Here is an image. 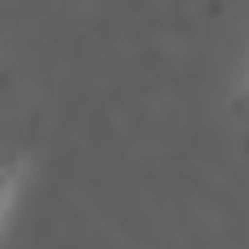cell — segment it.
I'll use <instances>...</instances> for the list:
<instances>
[]
</instances>
